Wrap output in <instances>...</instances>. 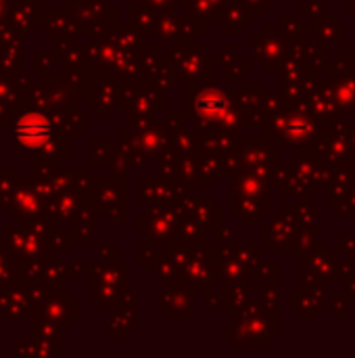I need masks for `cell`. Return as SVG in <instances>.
<instances>
[{
    "mask_svg": "<svg viewBox=\"0 0 355 358\" xmlns=\"http://www.w3.org/2000/svg\"><path fill=\"white\" fill-rule=\"evenodd\" d=\"M50 134H52V128L48 120L38 113L23 115L15 126V136L25 147H40L50 138Z\"/></svg>",
    "mask_w": 355,
    "mask_h": 358,
    "instance_id": "obj_1",
    "label": "cell"
}]
</instances>
